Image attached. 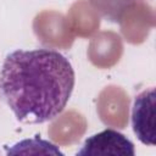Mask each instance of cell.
<instances>
[{
  "mask_svg": "<svg viewBox=\"0 0 156 156\" xmlns=\"http://www.w3.org/2000/svg\"><path fill=\"white\" fill-rule=\"evenodd\" d=\"M76 83L69 60L52 49H18L6 55L0 69V96L16 119L39 124L57 117Z\"/></svg>",
  "mask_w": 156,
  "mask_h": 156,
  "instance_id": "obj_1",
  "label": "cell"
},
{
  "mask_svg": "<svg viewBox=\"0 0 156 156\" xmlns=\"http://www.w3.org/2000/svg\"><path fill=\"white\" fill-rule=\"evenodd\" d=\"M156 96L155 88L150 87L138 94L132 107V127L136 138L144 144H156Z\"/></svg>",
  "mask_w": 156,
  "mask_h": 156,
  "instance_id": "obj_2",
  "label": "cell"
},
{
  "mask_svg": "<svg viewBox=\"0 0 156 156\" xmlns=\"http://www.w3.org/2000/svg\"><path fill=\"white\" fill-rule=\"evenodd\" d=\"M78 156H134V144L122 133L115 129H105L89 136Z\"/></svg>",
  "mask_w": 156,
  "mask_h": 156,
  "instance_id": "obj_3",
  "label": "cell"
},
{
  "mask_svg": "<svg viewBox=\"0 0 156 156\" xmlns=\"http://www.w3.org/2000/svg\"><path fill=\"white\" fill-rule=\"evenodd\" d=\"M7 155H18V154H32V155H38V154H50V155H63L61 150L54 145L52 143L40 139L39 136L32 138V139H24L12 147L7 149L6 151Z\"/></svg>",
  "mask_w": 156,
  "mask_h": 156,
  "instance_id": "obj_4",
  "label": "cell"
}]
</instances>
